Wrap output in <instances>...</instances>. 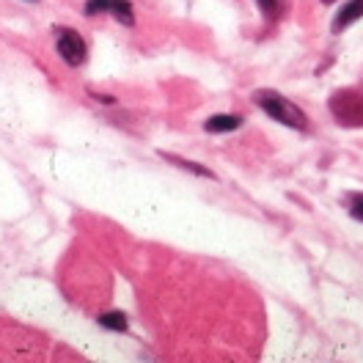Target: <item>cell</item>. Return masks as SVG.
Returning <instances> with one entry per match:
<instances>
[{
  "mask_svg": "<svg viewBox=\"0 0 363 363\" xmlns=\"http://www.w3.org/2000/svg\"><path fill=\"white\" fill-rule=\"evenodd\" d=\"M253 102L270 116L272 121L284 124V127H292V130H308V118L306 113L297 108L292 99H286L284 94L272 89H262L253 94Z\"/></svg>",
  "mask_w": 363,
  "mask_h": 363,
  "instance_id": "6da1fadb",
  "label": "cell"
},
{
  "mask_svg": "<svg viewBox=\"0 0 363 363\" xmlns=\"http://www.w3.org/2000/svg\"><path fill=\"white\" fill-rule=\"evenodd\" d=\"M330 113L344 127H363V91L341 89L330 96Z\"/></svg>",
  "mask_w": 363,
  "mask_h": 363,
  "instance_id": "7a4b0ae2",
  "label": "cell"
},
{
  "mask_svg": "<svg viewBox=\"0 0 363 363\" xmlns=\"http://www.w3.org/2000/svg\"><path fill=\"white\" fill-rule=\"evenodd\" d=\"M55 47H58V55L67 61L69 67H80L86 61V42L72 28H58L55 30Z\"/></svg>",
  "mask_w": 363,
  "mask_h": 363,
  "instance_id": "3957f363",
  "label": "cell"
},
{
  "mask_svg": "<svg viewBox=\"0 0 363 363\" xmlns=\"http://www.w3.org/2000/svg\"><path fill=\"white\" fill-rule=\"evenodd\" d=\"M86 14H113L121 25H135V9L130 0H89L86 3Z\"/></svg>",
  "mask_w": 363,
  "mask_h": 363,
  "instance_id": "277c9868",
  "label": "cell"
},
{
  "mask_svg": "<svg viewBox=\"0 0 363 363\" xmlns=\"http://www.w3.org/2000/svg\"><path fill=\"white\" fill-rule=\"evenodd\" d=\"M363 17V0H350V3H344L339 11H336V17H333V33H341V30H347L352 23H358Z\"/></svg>",
  "mask_w": 363,
  "mask_h": 363,
  "instance_id": "5b68a950",
  "label": "cell"
},
{
  "mask_svg": "<svg viewBox=\"0 0 363 363\" xmlns=\"http://www.w3.org/2000/svg\"><path fill=\"white\" fill-rule=\"evenodd\" d=\"M242 127V116H234V113H220V116H212L204 121V130L206 133H234Z\"/></svg>",
  "mask_w": 363,
  "mask_h": 363,
  "instance_id": "8992f818",
  "label": "cell"
},
{
  "mask_svg": "<svg viewBox=\"0 0 363 363\" xmlns=\"http://www.w3.org/2000/svg\"><path fill=\"white\" fill-rule=\"evenodd\" d=\"M259 3V11L267 23H278L286 11V0H256Z\"/></svg>",
  "mask_w": 363,
  "mask_h": 363,
  "instance_id": "52a82bcc",
  "label": "cell"
},
{
  "mask_svg": "<svg viewBox=\"0 0 363 363\" xmlns=\"http://www.w3.org/2000/svg\"><path fill=\"white\" fill-rule=\"evenodd\" d=\"M162 157L168 160V162H174V165H179V168H184V171H190V174H199V177H206V179H215V174H212L209 168H204V165H199V162H190V160H184V157H174V155H162Z\"/></svg>",
  "mask_w": 363,
  "mask_h": 363,
  "instance_id": "ba28073f",
  "label": "cell"
},
{
  "mask_svg": "<svg viewBox=\"0 0 363 363\" xmlns=\"http://www.w3.org/2000/svg\"><path fill=\"white\" fill-rule=\"evenodd\" d=\"M99 325L108 328V330L124 333V330H127V317H124L121 311H108V314H99Z\"/></svg>",
  "mask_w": 363,
  "mask_h": 363,
  "instance_id": "9c48e42d",
  "label": "cell"
},
{
  "mask_svg": "<svg viewBox=\"0 0 363 363\" xmlns=\"http://www.w3.org/2000/svg\"><path fill=\"white\" fill-rule=\"evenodd\" d=\"M350 215H352L358 223H363V196H355V199L350 201Z\"/></svg>",
  "mask_w": 363,
  "mask_h": 363,
  "instance_id": "30bf717a",
  "label": "cell"
},
{
  "mask_svg": "<svg viewBox=\"0 0 363 363\" xmlns=\"http://www.w3.org/2000/svg\"><path fill=\"white\" fill-rule=\"evenodd\" d=\"M322 3H336V0H322Z\"/></svg>",
  "mask_w": 363,
  "mask_h": 363,
  "instance_id": "8fae6325",
  "label": "cell"
},
{
  "mask_svg": "<svg viewBox=\"0 0 363 363\" xmlns=\"http://www.w3.org/2000/svg\"><path fill=\"white\" fill-rule=\"evenodd\" d=\"M28 3H36V0H28Z\"/></svg>",
  "mask_w": 363,
  "mask_h": 363,
  "instance_id": "7c38bea8",
  "label": "cell"
}]
</instances>
